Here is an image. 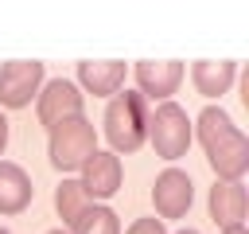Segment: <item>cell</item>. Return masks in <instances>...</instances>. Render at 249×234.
Here are the masks:
<instances>
[{
    "label": "cell",
    "mask_w": 249,
    "mask_h": 234,
    "mask_svg": "<svg viewBox=\"0 0 249 234\" xmlns=\"http://www.w3.org/2000/svg\"><path fill=\"white\" fill-rule=\"evenodd\" d=\"M191 125H195V136H198L206 164L214 168L218 179L233 183L249 172V136L230 121V113L222 105H206L198 113V121H191Z\"/></svg>",
    "instance_id": "obj_1"
},
{
    "label": "cell",
    "mask_w": 249,
    "mask_h": 234,
    "mask_svg": "<svg viewBox=\"0 0 249 234\" xmlns=\"http://www.w3.org/2000/svg\"><path fill=\"white\" fill-rule=\"evenodd\" d=\"M148 101L136 90H121L113 94V101L105 105V140L113 144V152H136L148 140Z\"/></svg>",
    "instance_id": "obj_2"
},
{
    "label": "cell",
    "mask_w": 249,
    "mask_h": 234,
    "mask_svg": "<svg viewBox=\"0 0 249 234\" xmlns=\"http://www.w3.org/2000/svg\"><path fill=\"white\" fill-rule=\"evenodd\" d=\"M148 140H152L156 156H163V160L187 156V148H191V140H195V125H191V117L183 113V105L160 101V105L148 113Z\"/></svg>",
    "instance_id": "obj_3"
},
{
    "label": "cell",
    "mask_w": 249,
    "mask_h": 234,
    "mask_svg": "<svg viewBox=\"0 0 249 234\" xmlns=\"http://www.w3.org/2000/svg\"><path fill=\"white\" fill-rule=\"evenodd\" d=\"M97 152V133L86 117H70L62 125L51 129V140H47V156L58 172H78L89 156Z\"/></svg>",
    "instance_id": "obj_4"
},
{
    "label": "cell",
    "mask_w": 249,
    "mask_h": 234,
    "mask_svg": "<svg viewBox=\"0 0 249 234\" xmlns=\"http://www.w3.org/2000/svg\"><path fill=\"white\" fill-rule=\"evenodd\" d=\"M43 90V62L39 58H12L0 66V105L23 109Z\"/></svg>",
    "instance_id": "obj_5"
},
{
    "label": "cell",
    "mask_w": 249,
    "mask_h": 234,
    "mask_svg": "<svg viewBox=\"0 0 249 234\" xmlns=\"http://www.w3.org/2000/svg\"><path fill=\"white\" fill-rule=\"evenodd\" d=\"M128 70H132L136 94H140L144 101H148V98L167 101V98L183 86V74H187V66L175 62V58H144V62H136V66H128Z\"/></svg>",
    "instance_id": "obj_6"
},
{
    "label": "cell",
    "mask_w": 249,
    "mask_h": 234,
    "mask_svg": "<svg viewBox=\"0 0 249 234\" xmlns=\"http://www.w3.org/2000/svg\"><path fill=\"white\" fill-rule=\"evenodd\" d=\"M152 203H156V214L160 218H183L195 203V183L183 168H163L156 176V187H152Z\"/></svg>",
    "instance_id": "obj_7"
},
{
    "label": "cell",
    "mask_w": 249,
    "mask_h": 234,
    "mask_svg": "<svg viewBox=\"0 0 249 234\" xmlns=\"http://www.w3.org/2000/svg\"><path fill=\"white\" fill-rule=\"evenodd\" d=\"M82 90L74 86V82H66V78H58V82H47L43 90H39V98H35V113H39V121L47 125V129H54V125H62V121H70V117H82Z\"/></svg>",
    "instance_id": "obj_8"
},
{
    "label": "cell",
    "mask_w": 249,
    "mask_h": 234,
    "mask_svg": "<svg viewBox=\"0 0 249 234\" xmlns=\"http://www.w3.org/2000/svg\"><path fill=\"white\" fill-rule=\"evenodd\" d=\"M82 191L97 203V199H109V195H117L121 191V179H124V168H121V160H117V152H93L82 168Z\"/></svg>",
    "instance_id": "obj_9"
},
{
    "label": "cell",
    "mask_w": 249,
    "mask_h": 234,
    "mask_svg": "<svg viewBox=\"0 0 249 234\" xmlns=\"http://www.w3.org/2000/svg\"><path fill=\"white\" fill-rule=\"evenodd\" d=\"M206 211L210 218L226 230V226H245V214H249V195L241 187V179H214L210 195H206Z\"/></svg>",
    "instance_id": "obj_10"
},
{
    "label": "cell",
    "mask_w": 249,
    "mask_h": 234,
    "mask_svg": "<svg viewBox=\"0 0 249 234\" xmlns=\"http://www.w3.org/2000/svg\"><path fill=\"white\" fill-rule=\"evenodd\" d=\"M124 74H128V66H124L121 58H82V62H78V82H82V90L93 94V98H113V94H121Z\"/></svg>",
    "instance_id": "obj_11"
},
{
    "label": "cell",
    "mask_w": 249,
    "mask_h": 234,
    "mask_svg": "<svg viewBox=\"0 0 249 234\" xmlns=\"http://www.w3.org/2000/svg\"><path fill=\"white\" fill-rule=\"evenodd\" d=\"M237 78V62L230 58H198L191 62V82L202 98H222Z\"/></svg>",
    "instance_id": "obj_12"
},
{
    "label": "cell",
    "mask_w": 249,
    "mask_h": 234,
    "mask_svg": "<svg viewBox=\"0 0 249 234\" xmlns=\"http://www.w3.org/2000/svg\"><path fill=\"white\" fill-rule=\"evenodd\" d=\"M31 203V179L19 164H0V214H19Z\"/></svg>",
    "instance_id": "obj_13"
},
{
    "label": "cell",
    "mask_w": 249,
    "mask_h": 234,
    "mask_svg": "<svg viewBox=\"0 0 249 234\" xmlns=\"http://www.w3.org/2000/svg\"><path fill=\"white\" fill-rule=\"evenodd\" d=\"M93 199L82 191V183L78 179H62L58 187H54V211H58V218L66 222V226H74L82 214H86V207H89Z\"/></svg>",
    "instance_id": "obj_14"
},
{
    "label": "cell",
    "mask_w": 249,
    "mask_h": 234,
    "mask_svg": "<svg viewBox=\"0 0 249 234\" xmlns=\"http://www.w3.org/2000/svg\"><path fill=\"white\" fill-rule=\"evenodd\" d=\"M70 234H121V218L113 207H101V203H89L86 214L70 226Z\"/></svg>",
    "instance_id": "obj_15"
},
{
    "label": "cell",
    "mask_w": 249,
    "mask_h": 234,
    "mask_svg": "<svg viewBox=\"0 0 249 234\" xmlns=\"http://www.w3.org/2000/svg\"><path fill=\"white\" fill-rule=\"evenodd\" d=\"M124 234H167V230H163V222H160V218H136Z\"/></svg>",
    "instance_id": "obj_16"
},
{
    "label": "cell",
    "mask_w": 249,
    "mask_h": 234,
    "mask_svg": "<svg viewBox=\"0 0 249 234\" xmlns=\"http://www.w3.org/2000/svg\"><path fill=\"white\" fill-rule=\"evenodd\" d=\"M8 148V121H4V113H0V152Z\"/></svg>",
    "instance_id": "obj_17"
},
{
    "label": "cell",
    "mask_w": 249,
    "mask_h": 234,
    "mask_svg": "<svg viewBox=\"0 0 249 234\" xmlns=\"http://www.w3.org/2000/svg\"><path fill=\"white\" fill-rule=\"evenodd\" d=\"M222 234H249V230H245V226H226Z\"/></svg>",
    "instance_id": "obj_18"
},
{
    "label": "cell",
    "mask_w": 249,
    "mask_h": 234,
    "mask_svg": "<svg viewBox=\"0 0 249 234\" xmlns=\"http://www.w3.org/2000/svg\"><path fill=\"white\" fill-rule=\"evenodd\" d=\"M51 234H70V230H51Z\"/></svg>",
    "instance_id": "obj_19"
},
{
    "label": "cell",
    "mask_w": 249,
    "mask_h": 234,
    "mask_svg": "<svg viewBox=\"0 0 249 234\" xmlns=\"http://www.w3.org/2000/svg\"><path fill=\"white\" fill-rule=\"evenodd\" d=\"M179 234H198V230H179Z\"/></svg>",
    "instance_id": "obj_20"
}]
</instances>
